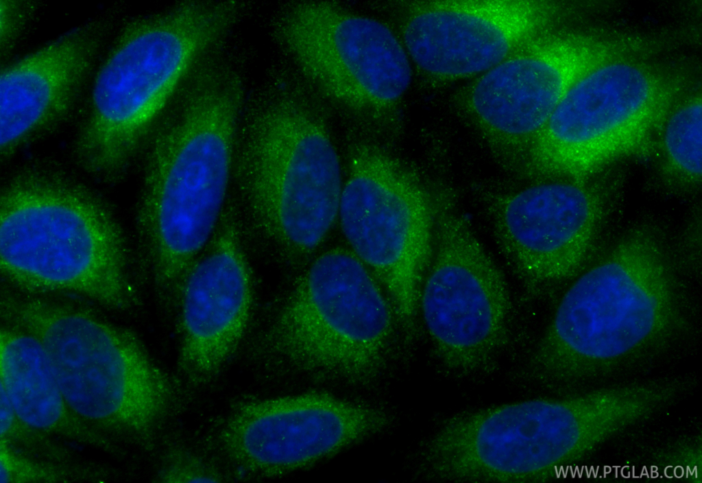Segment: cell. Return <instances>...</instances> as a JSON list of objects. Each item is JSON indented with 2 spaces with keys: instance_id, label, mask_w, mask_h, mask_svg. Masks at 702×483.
Masks as SVG:
<instances>
[{
  "instance_id": "cell-15",
  "label": "cell",
  "mask_w": 702,
  "mask_h": 483,
  "mask_svg": "<svg viewBox=\"0 0 702 483\" xmlns=\"http://www.w3.org/2000/svg\"><path fill=\"white\" fill-rule=\"evenodd\" d=\"M496 240L529 294L572 276L604 215L600 191L585 180L539 182L496 198L489 207Z\"/></svg>"
},
{
  "instance_id": "cell-6",
  "label": "cell",
  "mask_w": 702,
  "mask_h": 483,
  "mask_svg": "<svg viewBox=\"0 0 702 483\" xmlns=\"http://www.w3.org/2000/svg\"><path fill=\"white\" fill-rule=\"evenodd\" d=\"M11 316L43 344L78 416L145 435L166 415L171 384L132 333L86 311L42 300L13 305Z\"/></svg>"
},
{
  "instance_id": "cell-5",
  "label": "cell",
  "mask_w": 702,
  "mask_h": 483,
  "mask_svg": "<svg viewBox=\"0 0 702 483\" xmlns=\"http://www.w3.org/2000/svg\"><path fill=\"white\" fill-rule=\"evenodd\" d=\"M255 225L288 255L317 248L339 214L338 153L322 117L301 95L282 93L252 123L238 165Z\"/></svg>"
},
{
  "instance_id": "cell-16",
  "label": "cell",
  "mask_w": 702,
  "mask_h": 483,
  "mask_svg": "<svg viewBox=\"0 0 702 483\" xmlns=\"http://www.w3.org/2000/svg\"><path fill=\"white\" fill-rule=\"evenodd\" d=\"M177 296L179 366L191 381H204L233 355L252 314L253 276L232 213L223 214Z\"/></svg>"
},
{
  "instance_id": "cell-10",
  "label": "cell",
  "mask_w": 702,
  "mask_h": 483,
  "mask_svg": "<svg viewBox=\"0 0 702 483\" xmlns=\"http://www.w3.org/2000/svg\"><path fill=\"white\" fill-rule=\"evenodd\" d=\"M277 32L302 76L327 98L376 121L396 115L411 68L385 24L335 2L304 1L283 12Z\"/></svg>"
},
{
  "instance_id": "cell-12",
  "label": "cell",
  "mask_w": 702,
  "mask_h": 483,
  "mask_svg": "<svg viewBox=\"0 0 702 483\" xmlns=\"http://www.w3.org/2000/svg\"><path fill=\"white\" fill-rule=\"evenodd\" d=\"M644 46L641 39L621 34L553 30L479 75L468 94L467 109L491 141L529 148L577 81Z\"/></svg>"
},
{
  "instance_id": "cell-7",
  "label": "cell",
  "mask_w": 702,
  "mask_h": 483,
  "mask_svg": "<svg viewBox=\"0 0 702 483\" xmlns=\"http://www.w3.org/2000/svg\"><path fill=\"white\" fill-rule=\"evenodd\" d=\"M640 55L609 60L571 86L528 148L529 172L585 180L647 146L685 82Z\"/></svg>"
},
{
  "instance_id": "cell-13",
  "label": "cell",
  "mask_w": 702,
  "mask_h": 483,
  "mask_svg": "<svg viewBox=\"0 0 702 483\" xmlns=\"http://www.w3.org/2000/svg\"><path fill=\"white\" fill-rule=\"evenodd\" d=\"M565 8L550 0H420L404 3L406 52L425 74L481 75L557 29Z\"/></svg>"
},
{
  "instance_id": "cell-22",
  "label": "cell",
  "mask_w": 702,
  "mask_h": 483,
  "mask_svg": "<svg viewBox=\"0 0 702 483\" xmlns=\"http://www.w3.org/2000/svg\"><path fill=\"white\" fill-rule=\"evenodd\" d=\"M1 45L5 47L11 43L21 25L23 15L14 1H1Z\"/></svg>"
},
{
  "instance_id": "cell-1",
  "label": "cell",
  "mask_w": 702,
  "mask_h": 483,
  "mask_svg": "<svg viewBox=\"0 0 702 483\" xmlns=\"http://www.w3.org/2000/svg\"><path fill=\"white\" fill-rule=\"evenodd\" d=\"M686 327L664 246L651 230L637 228L565 293L533 369L555 383L601 379L659 354Z\"/></svg>"
},
{
  "instance_id": "cell-21",
  "label": "cell",
  "mask_w": 702,
  "mask_h": 483,
  "mask_svg": "<svg viewBox=\"0 0 702 483\" xmlns=\"http://www.w3.org/2000/svg\"><path fill=\"white\" fill-rule=\"evenodd\" d=\"M163 482H217L221 473L198 454L184 449H173L168 453L158 472Z\"/></svg>"
},
{
  "instance_id": "cell-11",
  "label": "cell",
  "mask_w": 702,
  "mask_h": 483,
  "mask_svg": "<svg viewBox=\"0 0 702 483\" xmlns=\"http://www.w3.org/2000/svg\"><path fill=\"white\" fill-rule=\"evenodd\" d=\"M441 204L419 307L441 363L471 373L489 366L504 345L511 296L468 219Z\"/></svg>"
},
{
  "instance_id": "cell-4",
  "label": "cell",
  "mask_w": 702,
  "mask_h": 483,
  "mask_svg": "<svg viewBox=\"0 0 702 483\" xmlns=\"http://www.w3.org/2000/svg\"><path fill=\"white\" fill-rule=\"evenodd\" d=\"M228 2L187 1L130 27L95 79L78 150L90 171L123 169L179 85L230 27Z\"/></svg>"
},
{
  "instance_id": "cell-17",
  "label": "cell",
  "mask_w": 702,
  "mask_h": 483,
  "mask_svg": "<svg viewBox=\"0 0 702 483\" xmlns=\"http://www.w3.org/2000/svg\"><path fill=\"white\" fill-rule=\"evenodd\" d=\"M96 43L65 36L7 66L0 80V146L7 155L61 120L73 104Z\"/></svg>"
},
{
  "instance_id": "cell-14",
  "label": "cell",
  "mask_w": 702,
  "mask_h": 483,
  "mask_svg": "<svg viewBox=\"0 0 702 483\" xmlns=\"http://www.w3.org/2000/svg\"><path fill=\"white\" fill-rule=\"evenodd\" d=\"M387 423L378 410L311 392L241 403L226 420L221 440L240 468L273 477L335 454Z\"/></svg>"
},
{
  "instance_id": "cell-18",
  "label": "cell",
  "mask_w": 702,
  "mask_h": 483,
  "mask_svg": "<svg viewBox=\"0 0 702 483\" xmlns=\"http://www.w3.org/2000/svg\"><path fill=\"white\" fill-rule=\"evenodd\" d=\"M0 383L26 426L75 440H96L71 412L49 356L33 335L24 330L1 329Z\"/></svg>"
},
{
  "instance_id": "cell-3",
  "label": "cell",
  "mask_w": 702,
  "mask_h": 483,
  "mask_svg": "<svg viewBox=\"0 0 702 483\" xmlns=\"http://www.w3.org/2000/svg\"><path fill=\"white\" fill-rule=\"evenodd\" d=\"M1 270L31 289L61 291L124 311L136 300L120 229L82 187L34 173L0 199Z\"/></svg>"
},
{
  "instance_id": "cell-8",
  "label": "cell",
  "mask_w": 702,
  "mask_h": 483,
  "mask_svg": "<svg viewBox=\"0 0 702 483\" xmlns=\"http://www.w3.org/2000/svg\"><path fill=\"white\" fill-rule=\"evenodd\" d=\"M352 250L319 256L282 300L266 333L269 351L302 370L356 381L380 370L394 310Z\"/></svg>"
},
{
  "instance_id": "cell-9",
  "label": "cell",
  "mask_w": 702,
  "mask_h": 483,
  "mask_svg": "<svg viewBox=\"0 0 702 483\" xmlns=\"http://www.w3.org/2000/svg\"><path fill=\"white\" fill-rule=\"evenodd\" d=\"M435 204L419 177L384 149L362 143L352 150L339 208L341 228L410 330L433 253Z\"/></svg>"
},
{
  "instance_id": "cell-2",
  "label": "cell",
  "mask_w": 702,
  "mask_h": 483,
  "mask_svg": "<svg viewBox=\"0 0 702 483\" xmlns=\"http://www.w3.org/2000/svg\"><path fill=\"white\" fill-rule=\"evenodd\" d=\"M241 99L237 79L204 78L151 148L140 222L163 296L176 294L219 224Z\"/></svg>"
},
{
  "instance_id": "cell-19",
  "label": "cell",
  "mask_w": 702,
  "mask_h": 483,
  "mask_svg": "<svg viewBox=\"0 0 702 483\" xmlns=\"http://www.w3.org/2000/svg\"><path fill=\"white\" fill-rule=\"evenodd\" d=\"M661 130L667 172L683 183L700 182L702 174L701 93L679 100L666 117Z\"/></svg>"
},
{
  "instance_id": "cell-20",
  "label": "cell",
  "mask_w": 702,
  "mask_h": 483,
  "mask_svg": "<svg viewBox=\"0 0 702 483\" xmlns=\"http://www.w3.org/2000/svg\"><path fill=\"white\" fill-rule=\"evenodd\" d=\"M0 467V483L57 482L69 477L62 468L15 453L5 440H1Z\"/></svg>"
}]
</instances>
